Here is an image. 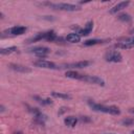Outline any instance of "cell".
I'll return each mask as SVG.
<instances>
[{
  "instance_id": "4fadbf2b",
  "label": "cell",
  "mask_w": 134,
  "mask_h": 134,
  "mask_svg": "<svg viewBox=\"0 0 134 134\" xmlns=\"http://www.w3.org/2000/svg\"><path fill=\"white\" fill-rule=\"evenodd\" d=\"M66 41L70 42V43H79L81 41V36L77 34V32H72V34H69L66 36L65 38Z\"/></svg>"
},
{
  "instance_id": "7c38bea8",
  "label": "cell",
  "mask_w": 134,
  "mask_h": 134,
  "mask_svg": "<svg viewBox=\"0 0 134 134\" xmlns=\"http://www.w3.org/2000/svg\"><path fill=\"white\" fill-rule=\"evenodd\" d=\"M47 37H48V31H46V32H39V34H37L36 36L29 38V39L27 40V43L37 42V41H40V40H42V39H45V40H46Z\"/></svg>"
},
{
  "instance_id": "5b68a950",
  "label": "cell",
  "mask_w": 134,
  "mask_h": 134,
  "mask_svg": "<svg viewBox=\"0 0 134 134\" xmlns=\"http://www.w3.org/2000/svg\"><path fill=\"white\" fill-rule=\"evenodd\" d=\"M81 81L83 82H87L89 84H94V85H98V86H105V81L98 76H94V75H86L83 74Z\"/></svg>"
},
{
  "instance_id": "52a82bcc",
  "label": "cell",
  "mask_w": 134,
  "mask_h": 134,
  "mask_svg": "<svg viewBox=\"0 0 134 134\" xmlns=\"http://www.w3.org/2000/svg\"><path fill=\"white\" fill-rule=\"evenodd\" d=\"M26 29L27 28L25 26H14L12 28L4 30L3 34H7V35H12V36H20V35H23L26 31Z\"/></svg>"
},
{
  "instance_id": "ffe728a7",
  "label": "cell",
  "mask_w": 134,
  "mask_h": 134,
  "mask_svg": "<svg viewBox=\"0 0 134 134\" xmlns=\"http://www.w3.org/2000/svg\"><path fill=\"white\" fill-rule=\"evenodd\" d=\"M34 98L41 105H51L52 102L50 98H41L40 96H34Z\"/></svg>"
},
{
  "instance_id": "7402d4cb",
  "label": "cell",
  "mask_w": 134,
  "mask_h": 134,
  "mask_svg": "<svg viewBox=\"0 0 134 134\" xmlns=\"http://www.w3.org/2000/svg\"><path fill=\"white\" fill-rule=\"evenodd\" d=\"M121 124H122L124 126H131V125L134 124V119H132V118L124 119V120H121Z\"/></svg>"
},
{
  "instance_id": "5bb4252c",
  "label": "cell",
  "mask_w": 134,
  "mask_h": 134,
  "mask_svg": "<svg viewBox=\"0 0 134 134\" xmlns=\"http://www.w3.org/2000/svg\"><path fill=\"white\" fill-rule=\"evenodd\" d=\"M64 122H65L66 126H68V127H70V128H73V127H75V125H76V122H77V118H75V117H73V116H67V117L64 119Z\"/></svg>"
},
{
  "instance_id": "603a6c76",
  "label": "cell",
  "mask_w": 134,
  "mask_h": 134,
  "mask_svg": "<svg viewBox=\"0 0 134 134\" xmlns=\"http://www.w3.org/2000/svg\"><path fill=\"white\" fill-rule=\"evenodd\" d=\"M80 119L82 121H90V118H88V116H81Z\"/></svg>"
},
{
  "instance_id": "44dd1931",
  "label": "cell",
  "mask_w": 134,
  "mask_h": 134,
  "mask_svg": "<svg viewBox=\"0 0 134 134\" xmlns=\"http://www.w3.org/2000/svg\"><path fill=\"white\" fill-rule=\"evenodd\" d=\"M117 18H118V20H120L122 22H130L131 19H132L129 14H119L117 16Z\"/></svg>"
},
{
  "instance_id": "d4e9b609",
  "label": "cell",
  "mask_w": 134,
  "mask_h": 134,
  "mask_svg": "<svg viewBox=\"0 0 134 134\" xmlns=\"http://www.w3.org/2000/svg\"><path fill=\"white\" fill-rule=\"evenodd\" d=\"M4 111V107L3 106H1V112H3Z\"/></svg>"
},
{
  "instance_id": "30bf717a",
  "label": "cell",
  "mask_w": 134,
  "mask_h": 134,
  "mask_svg": "<svg viewBox=\"0 0 134 134\" xmlns=\"http://www.w3.org/2000/svg\"><path fill=\"white\" fill-rule=\"evenodd\" d=\"M129 4H130L129 1H122V2H119V3H117L116 5H114V6L109 10V13H110V14H116L117 12H119V10L126 8Z\"/></svg>"
},
{
  "instance_id": "9c48e42d",
  "label": "cell",
  "mask_w": 134,
  "mask_h": 134,
  "mask_svg": "<svg viewBox=\"0 0 134 134\" xmlns=\"http://www.w3.org/2000/svg\"><path fill=\"white\" fill-rule=\"evenodd\" d=\"M8 67L12 70L20 72V73H29V72H31V69L29 67H26V66H23V65H20V64H9Z\"/></svg>"
},
{
  "instance_id": "8fae6325",
  "label": "cell",
  "mask_w": 134,
  "mask_h": 134,
  "mask_svg": "<svg viewBox=\"0 0 134 134\" xmlns=\"http://www.w3.org/2000/svg\"><path fill=\"white\" fill-rule=\"evenodd\" d=\"M92 28H93V22L92 21H89V22H87V24L84 26V28H82V29H80L79 30V35L82 37V36H88L91 31H92Z\"/></svg>"
},
{
  "instance_id": "cb8c5ba5",
  "label": "cell",
  "mask_w": 134,
  "mask_h": 134,
  "mask_svg": "<svg viewBox=\"0 0 134 134\" xmlns=\"http://www.w3.org/2000/svg\"><path fill=\"white\" fill-rule=\"evenodd\" d=\"M129 112H130V113H133V114H134V108H131V109L129 110Z\"/></svg>"
},
{
  "instance_id": "2e32d148",
  "label": "cell",
  "mask_w": 134,
  "mask_h": 134,
  "mask_svg": "<svg viewBox=\"0 0 134 134\" xmlns=\"http://www.w3.org/2000/svg\"><path fill=\"white\" fill-rule=\"evenodd\" d=\"M17 50H18V48L16 46H10V47H6V48H1L0 53L2 55H6V54H10L13 52H16Z\"/></svg>"
},
{
  "instance_id": "4316f807",
  "label": "cell",
  "mask_w": 134,
  "mask_h": 134,
  "mask_svg": "<svg viewBox=\"0 0 134 134\" xmlns=\"http://www.w3.org/2000/svg\"><path fill=\"white\" fill-rule=\"evenodd\" d=\"M107 134H113V133H107Z\"/></svg>"
},
{
  "instance_id": "3957f363",
  "label": "cell",
  "mask_w": 134,
  "mask_h": 134,
  "mask_svg": "<svg viewBox=\"0 0 134 134\" xmlns=\"http://www.w3.org/2000/svg\"><path fill=\"white\" fill-rule=\"evenodd\" d=\"M28 51L34 53L35 55H37L39 58H45L50 52V49L48 47H45V46H36V47L28 49Z\"/></svg>"
},
{
  "instance_id": "484cf974",
  "label": "cell",
  "mask_w": 134,
  "mask_h": 134,
  "mask_svg": "<svg viewBox=\"0 0 134 134\" xmlns=\"http://www.w3.org/2000/svg\"><path fill=\"white\" fill-rule=\"evenodd\" d=\"M16 134H21V133H20V132H17V133H16Z\"/></svg>"
},
{
  "instance_id": "8992f818",
  "label": "cell",
  "mask_w": 134,
  "mask_h": 134,
  "mask_svg": "<svg viewBox=\"0 0 134 134\" xmlns=\"http://www.w3.org/2000/svg\"><path fill=\"white\" fill-rule=\"evenodd\" d=\"M34 65L39 67V68H45V69H59L60 68L53 62H50V61H47V60H42V59L34 62Z\"/></svg>"
},
{
  "instance_id": "e0dca14e",
  "label": "cell",
  "mask_w": 134,
  "mask_h": 134,
  "mask_svg": "<svg viewBox=\"0 0 134 134\" xmlns=\"http://www.w3.org/2000/svg\"><path fill=\"white\" fill-rule=\"evenodd\" d=\"M115 47L116 48H120V49H131L134 47V44H131V43H128V42H119V43H116L115 44Z\"/></svg>"
},
{
  "instance_id": "277c9868",
  "label": "cell",
  "mask_w": 134,
  "mask_h": 134,
  "mask_svg": "<svg viewBox=\"0 0 134 134\" xmlns=\"http://www.w3.org/2000/svg\"><path fill=\"white\" fill-rule=\"evenodd\" d=\"M105 60L107 62H111V63H118L121 62L122 60V55L120 54V52L112 50V51H108L105 54Z\"/></svg>"
},
{
  "instance_id": "83f0119b",
  "label": "cell",
  "mask_w": 134,
  "mask_h": 134,
  "mask_svg": "<svg viewBox=\"0 0 134 134\" xmlns=\"http://www.w3.org/2000/svg\"><path fill=\"white\" fill-rule=\"evenodd\" d=\"M132 134H134V131H133V132H132Z\"/></svg>"
},
{
  "instance_id": "9a60e30c",
  "label": "cell",
  "mask_w": 134,
  "mask_h": 134,
  "mask_svg": "<svg viewBox=\"0 0 134 134\" xmlns=\"http://www.w3.org/2000/svg\"><path fill=\"white\" fill-rule=\"evenodd\" d=\"M65 75L67 77H69V79H74V80H80L81 81L83 74H81V73H79L76 71H73V70H69V71H67L65 73Z\"/></svg>"
},
{
  "instance_id": "7a4b0ae2",
  "label": "cell",
  "mask_w": 134,
  "mask_h": 134,
  "mask_svg": "<svg viewBox=\"0 0 134 134\" xmlns=\"http://www.w3.org/2000/svg\"><path fill=\"white\" fill-rule=\"evenodd\" d=\"M44 5H48L49 7L53 9H59V10H65V12H76L80 10L81 7L75 5V4H70V3H50V2H45L43 3Z\"/></svg>"
},
{
  "instance_id": "ba28073f",
  "label": "cell",
  "mask_w": 134,
  "mask_h": 134,
  "mask_svg": "<svg viewBox=\"0 0 134 134\" xmlns=\"http://www.w3.org/2000/svg\"><path fill=\"white\" fill-rule=\"evenodd\" d=\"M91 64V62L89 61H80V62H75V63H70V64H64L61 68H84L87 67Z\"/></svg>"
},
{
  "instance_id": "d6986e66",
  "label": "cell",
  "mask_w": 134,
  "mask_h": 134,
  "mask_svg": "<svg viewBox=\"0 0 134 134\" xmlns=\"http://www.w3.org/2000/svg\"><path fill=\"white\" fill-rule=\"evenodd\" d=\"M51 95L53 97H57V98H63V99H70L71 96L69 94H66V93H61V92H51Z\"/></svg>"
},
{
  "instance_id": "ac0fdd59",
  "label": "cell",
  "mask_w": 134,
  "mask_h": 134,
  "mask_svg": "<svg viewBox=\"0 0 134 134\" xmlns=\"http://www.w3.org/2000/svg\"><path fill=\"white\" fill-rule=\"evenodd\" d=\"M105 40H102V39H90V40H87L84 42V45L85 46H92V45H96V44H100L103 43Z\"/></svg>"
},
{
  "instance_id": "6da1fadb",
  "label": "cell",
  "mask_w": 134,
  "mask_h": 134,
  "mask_svg": "<svg viewBox=\"0 0 134 134\" xmlns=\"http://www.w3.org/2000/svg\"><path fill=\"white\" fill-rule=\"evenodd\" d=\"M88 105L90 106V108L94 111L97 112H103V113H109L112 115H118L120 113L119 109L115 106H105V105H100V104H96L94 102L88 100Z\"/></svg>"
}]
</instances>
